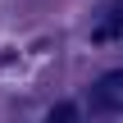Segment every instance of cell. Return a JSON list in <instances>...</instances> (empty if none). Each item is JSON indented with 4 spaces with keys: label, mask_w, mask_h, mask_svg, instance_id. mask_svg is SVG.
<instances>
[{
    "label": "cell",
    "mask_w": 123,
    "mask_h": 123,
    "mask_svg": "<svg viewBox=\"0 0 123 123\" xmlns=\"http://www.w3.org/2000/svg\"><path fill=\"white\" fill-rule=\"evenodd\" d=\"M96 105H100V110H123V68L105 73V78L96 82Z\"/></svg>",
    "instance_id": "2"
},
{
    "label": "cell",
    "mask_w": 123,
    "mask_h": 123,
    "mask_svg": "<svg viewBox=\"0 0 123 123\" xmlns=\"http://www.w3.org/2000/svg\"><path fill=\"white\" fill-rule=\"evenodd\" d=\"M91 37H96V41H119V37H123V0L105 5V9L96 14V27H91Z\"/></svg>",
    "instance_id": "1"
},
{
    "label": "cell",
    "mask_w": 123,
    "mask_h": 123,
    "mask_svg": "<svg viewBox=\"0 0 123 123\" xmlns=\"http://www.w3.org/2000/svg\"><path fill=\"white\" fill-rule=\"evenodd\" d=\"M46 123H78V110L64 100V105H55V110H50V119H46Z\"/></svg>",
    "instance_id": "3"
}]
</instances>
